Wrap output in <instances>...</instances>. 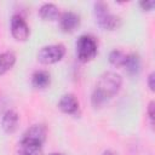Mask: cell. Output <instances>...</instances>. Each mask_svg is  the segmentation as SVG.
<instances>
[{
	"label": "cell",
	"mask_w": 155,
	"mask_h": 155,
	"mask_svg": "<svg viewBox=\"0 0 155 155\" xmlns=\"http://www.w3.org/2000/svg\"><path fill=\"white\" fill-rule=\"evenodd\" d=\"M122 84V79L119 74L107 71L99 76L97 86L92 93V104L94 107H102L109 98L115 96Z\"/></svg>",
	"instance_id": "1"
},
{
	"label": "cell",
	"mask_w": 155,
	"mask_h": 155,
	"mask_svg": "<svg viewBox=\"0 0 155 155\" xmlns=\"http://www.w3.org/2000/svg\"><path fill=\"white\" fill-rule=\"evenodd\" d=\"M98 52V44L94 36L90 34L81 35L76 41V56L79 61L86 63L92 61Z\"/></svg>",
	"instance_id": "2"
},
{
	"label": "cell",
	"mask_w": 155,
	"mask_h": 155,
	"mask_svg": "<svg viewBox=\"0 0 155 155\" xmlns=\"http://www.w3.org/2000/svg\"><path fill=\"white\" fill-rule=\"evenodd\" d=\"M94 16L99 24L105 30H114L120 25V18L109 11V7L104 2L94 4Z\"/></svg>",
	"instance_id": "3"
},
{
	"label": "cell",
	"mask_w": 155,
	"mask_h": 155,
	"mask_svg": "<svg viewBox=\"0 0 155 155\" xmlns=\"http://www.w3.org/2000/svg\"><path fill=\"white\" fill-rule=\"evenodd\" d=\"M65 54V47L62 44L46 45L38 52V61L42 64H53L59 62Z\"/></svg>",
	"instance_id": "4"
},
{
	"label": "cell",
	"mask_w": 155,
	"mask_h": 155,
	"mask_svg": "<svg viewBox=\"0 0 155 155\" xmlns=\"http://www.w3.org/2000/svg\"><path fill=\"white\" fill-rule=\"evenodd\" d=\"M11 34L17 41H25L29 38V27L19 15H15L11 18Z\"/></svg>",
	"instance_id": "5"
},
{
	"label": "cell",
	"mask_w": 155,
	"mask_h": 155,
	"mask_svg": "<svg viewBox=\"0 0 155 155\" xmlns=\"http://www.w3.org/2000/svg\"><path fill=\"white\" fill-rule=\"evenodd\" d=\"M59 27L64 33H73L80 25V17L73 11H65L59 15Z\"/></svg>",
	"instance_id": "6"
},
{
	"label": "cell",
	"mask_w": 155,
	"mask_h": 155,
	"mask_svg": "<svg viewBox=\"0 0 155 155\" xmlns=\"http://www.w3.org/2000/svg\"><path fill=\"white\" fill-rule=\"evenodd\" d=\"M46 127L44 125H33L31 127H29L25 133L23 134V138L22 140H25V142H31V143H38V144H41L45 142L46 139Z\"/></svg>",
	"instance_id": "7"
},
{
	"label": "cell",
	"mask_w": 155,
	"mask_h": 155,
	"mask_svg": "<svg viewBox=\"0 0 155 155\" xmlns=\"http://www.w3.org/2000/svg\"><path fill=\"white\" fill-rule=\"evenodd\" d=\"M58 108L65 114H75L79 110V101L71 93L64 94L58 102Z\"/></svg>",
	"instance_id": "8"
},
{
	"label": "cell",
	"mask_w": 155,
	"mask_h": 155,
	"mask_svg": "<svg viewBox=\"0 0 155 155\" xmlns=\"http://www.w3.org/2000/svg\"><path fill=\"white\" fill-rule=\"evenodd\" d=\"M18 124H19V116L15 110L10 109L4 114L2 120H1V126H2L5 132L13 133L17 130Z\"/></svg>",
	"instance_id": "9"
},
{
	"label": "cell",
	"mask_w": 155,
	"mask_h": 155,
	"mask_svg": "<svg viewBox=\"0 0 155 155\" xmlns=\"http://www.w3.org/2000/svg\"><path fill=\"white\" fill-rule=\"evenodd\" d=\"M39 15L44 21H56L59 18V10L54 4H44L39 8Z\"/></svg>",
	"instance_id": "10"
},
{
	"label": "cell",
	"mask_w": 155,
	"mask_h": 155,
	"mask_svg": "<svg viewBox=\"0 0 155 155\" xmlns=\"http://www.w3.org/2000/svg\"><path fill=\"white\" fill-rule=\"evenodd\" d=\"M124 67L126 68L127 73L130 75H136L139 73L140 70V59L139 56L136 53H130L126 56V62L124 64Z\"/></svg>",
	"instance_id": "11"
},
{
	"label": "cell",
	"mask_w": 155,
	"mask_h": 155,
	"mask_svg": "<svg viewBox=\"0 0 155 155\" xmlns=\"http://www.w3.org/2000/svg\"><path fill=\"white\" fill-rule=\"evenodd\" d=\"M31 82L36 88H46L51 82V76L46 70H38L33 74Z\"/></svg>",
	"instance_id": "12"
},
{
	"label": "cell",
	"mask_w": 155,
	"mask_h": 155,
	"mask_svg": "<svg viewBox=\"0 0 155 155\" xmlns=\"http://www.w3.org/2000/svg\"><path fill=\"white\" fill-rule=\"evenodd\" d=\"M16 63V56L15 53L7 51L0 53V75L8 71Z\"/></svg>",
	"instance_id": "13"
},
{
	"label": "cell",
	"mask_w": 155,
	"mask_h": 155,
	"mask_svg": "<svg viewBox=\"0 0 155 155\" xmlns=\"http://www.w3.org/2000/svg\"><path fill=\"white\" fill-rule=\"evenodd\" d=\"M21 155H42V145L31 142H21Z\"/></svg>",
	"instance_id": "14"
},
{
	"label": "cell",
	"mask_w": 155,
	"mask_h": 155,
	"mask_svg": "<svg viewBox=\"0 0 155 155\" xmlns=\"http://www.w3.org/2000/svg\"><path fill=\"white\" fill-rule=\"evenodd\" d=\"M126 56L127 54H125L122 51H120V50H113L110 53H109V57H108V59H109V62L113 64V65H115V67H124V64H125V62H126Z\"/></svg>",
	"instance_id": "15"
},
{
	"label": "cell",
	"mask_w": 155,
	"mask_h": 155,
	"mask_svg": "<svg viewBox=\"0 0 155 155\" xmlns=\"http://www.w3.org/2000/svg\"><path fill=\"white\" fill-rule=\"evenodd\" d=\"M139 5H140V7L144 11H151L153 7L155 6V1H153V0H150V1H142V2H139Z\"/></svg>",
	"instance_id": "16"
},
{
	"label": "cell",
	"mask_w": 155,
	"mask_h": 155,
	"mask_svg": "<svg viewBox=\"0 0 155 155\" xmlns=\"http://www.w3.org/2000/svg\"><path fill=\"white\" fill-rule=\"evenodd\" d=\"M154 101H151L150 103H149V105H148V115H149V117H150V120L153 121V119H154Z\"/></svg>",
	"instance_id": "17"
},
{
	"label": "cell",
	"mask_w": 155,
	"mask_h": 155,
	"mask_svg": "<svg viewBox=\"0 0 155 155\" xmlns=\"http://www.w3.org/2000/svg\"><path fill=\"white\" fill-rule=\"evenodd\" d=\"M154 76H155L154 73H150L149 76H148V86L151 91H154Z\"/></svg>",
	"instance_id": "18"
},
{
	"label": "cell",
	"mask_w": 155,
	"mask_h": 155,
	"mask_svg": "<svg viewBox=\"0 0 155 155\" xmlns=\"http://www.w3.org/2000/svg\"><path fill=\"white\" fill-rule=\"evenodd\" d=\"M103 155H116V154L114 151H111V150H107V151L103 153Z\"/></svg>",
	"instance_id": "19"
},
{
	"label": "cell",
	"mask_w": 155,
	"mask_h": 155,
	"mask_svg": "<svg viewBox=\"0 0 155 155\" xmlns=\"http://www.w3.org/2000/svg\"><path fill=\"white\" fill-rule=\"evenodd\" d=\"M50 155H64V154H61V153H52V154H50Z\"/></svg>",
	"instance_id": "20"
}]
</instances>
